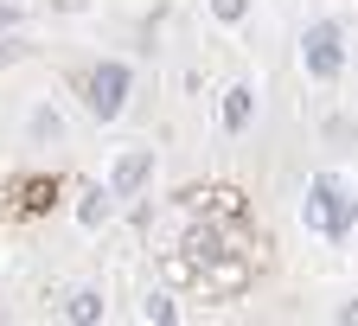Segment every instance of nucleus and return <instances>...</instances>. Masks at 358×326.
<instances>
[{
	"label": "nucleus",
	"mask_w": 358,
	"mask_h": 326,
	"mask_svg": "<svg viewBox=\"0 0 358 326\" xmlns=\"http://www.w3.org/2000/svg\"><path fill=\"white\" fill-rule=\"evenodd\" d=\"M301 218L307 230H320V237H352V224H358V185L339 179V173H320V179H307V199H301Z\"/></svg>",
	"instance_id": "f257e3e1"
},
{
	"label": "nucleus",
	"mask_w": 358,
	"mask_h": 326,
	"mask_svg": "<svg viewBox=\"0 0 358 326\" xmlns=\"http://www.w3.org/2000/svg\"><path fill=\"white\" fill-rule=\"evenodd\" d=\"M103 313H109V307H103V295H96V288H77V295L64 301V320H77V326H96Z\"/></svg>",
	"instance_id": "423d86ee"
},
{
	"label": "nucleus",
	"mask_w": 358,
	"mask_h": 326,
	"mask_svg": "<svg viewBox=\"0 0 358 326\" xmlns=\"http://www.w3.org/2000/svg\"><path fill=\"white\" fill-rule=\"evenodd\" d=\"M122 103H128V64L103 58L96 71H90V115H96V122H115Z\"/></svg>",
	"instance_id": "f03ea898"
},
{
	"label": "nucleus",
	"mask_w": 358,
	"mask_h": 326,
	"mask_svg": "<svg viewBox=\"0 0 358 326\" xmlns=\"http://www.w3.org/2000/svg\"><path fill=\"white\" fill-rule=\"evenodd\" d=\"M339 320H345V326H358V301H345V307H339Z\"/></svg>",
	"instance_id": "9b49d317"
},
{
	"label": "nucleus",
	"mask_w": 358,
	"mask_h": 326,
	"mask_svg": "<svg viewBox=\"0 0 358 326\" xmlns=\"http://www.w3.org/2000/svg\"><path fill=\"white\" fill-rule=\"evenodd\" d=\"M0 64H7V45H0Z\"/></svg>",
	"instance_id": "f8f14e48"
},
{
	"label": "nucleus",
	"mask_w": 358,
	"mask_h": 326,
	"mask_svg": "<svg viewBox=\"0 0 358 326\" xmlns=\"http://www.w3.org/2000/svg\"><path fill=\"white\" fill-rule=\"evenodd\" d=\"M103 211H109V192H83V205H77L83 224H103Z\"/></svg>",
	"instance_id": "0eeeda50"
},
{
	"label": "nucleus",
	"mask_w": 358,
	"mask_h": 326,
	"mask_svg": "<svg viewBox=\"0 0 358 326\" xmlns=\"http://www.w3.org/2000/svg\"><path fill=\"white\" fill-rule=\"evenodd\" d=\"M148 173H154V148H128L115 160V173H109V199H134L148 185Z\"/></svg>",
	"instance_id": "20e7f679"
},
{
	"label": "nucleus",
	"mask_w": 358,
	"mask_h": 326,
	"mask_svg": "<svg viewBox=\"0 0 358 326\" xmlns=\"http://www.w3.org/2000/svg\"><path fill=\"white\" fill-rule=\"evenodd\" d=\"M250 109H256V90L250 83H231V90H224V128H231V134L250 128Z\"/></svg>",
	"instance_id": "39448f33"
},
{
	"label": "nucleus",
	"mask_w": 358,
	"mask_h": 326,
	"mask_svg": "<svg viewBox=\"0 0 358 326\" xmlns=\"http://www.w3.org/2000/svg\"><path fill=\"white\" fill-rule=\"evenodd\" d=\"M58 128H64V122H58L52 109H38V115H32V134H38V141H45V134H52V141H58Z\"/></svg>",
	"instance_id": "9d476101"
},
{
	"label": "nucleus",
	"mask_w": 358,
	"mask_h": 326,
	"mask_svg": "<svg viewBox=\"0 0 358 326\" xmlns=\"http://www.w3.org/2000/svg\"><path fill=\"white\" fill-rule=\"evenodd\" d=\"M301 64L320 77V83L339 77V64H345V52H339V26H327V20H320V26H307V38H301Z\"/></svg>",
	"instance_id": "7ed1b4c3"
},
{
	"label": "nucleus",
	"mask_w": 358,
	"mask_h": 326,
	"mask_svg": "<svg viewBox=\"0 0 358 326\" xmlns=\"http://www.w3.org/2000/svg\"><path fill=\"white\" fill-rule=\"evenodd\" d=\"M211 13H217V20H224V26H237V20H243V13H250V0H211Z\"/></svg>",
	"instance_id": "6e6552de"
},
{
	"label": "nucleus",
	"mask_w": 358,
	"mask_h": 326,
	"mask_svg": "<svg viewBox=\"0 0 358 326\" xmlns=\"http://www.w3.org/2000/svg\"><path fill=\"white\" fill-rule=\"evenodd\" d=\"M141 320H160V326H166V320H173V301H166V295H148V307H141Z\"/></svg>",
	"instance_id": "1a4fd4ad"
}]
</instances>
